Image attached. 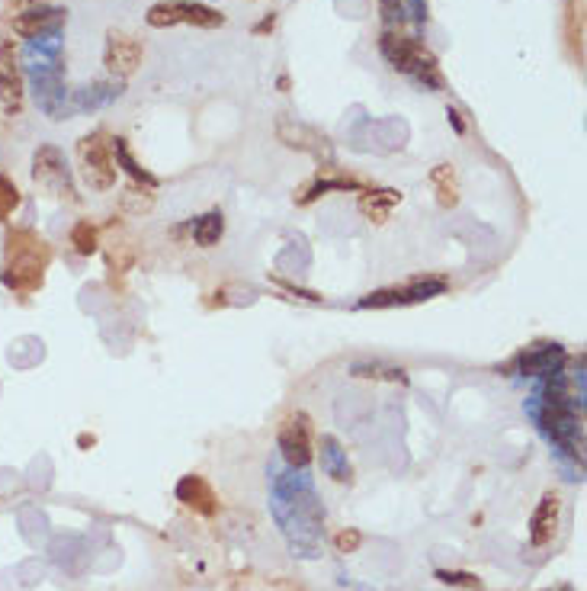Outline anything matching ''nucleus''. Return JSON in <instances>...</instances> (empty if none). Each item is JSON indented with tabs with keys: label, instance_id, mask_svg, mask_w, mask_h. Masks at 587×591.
Instances as JSON below:
<instances>
[{
	"label": "nucleus",
	"instance_id": "obj_32",
	"mask_svg": "<svg viewBox=\"0 0 587 591\" xmlns=\"http://www.w3.org/2000/svg\"><path fill=\"white\" fill-rule=\"evenodd\" d=\"M450 119H453V126H456V132H465V126H462V119H459L456 109H450Z\"/></svg>",
	"mask_w": 587,
	"mask_h": 591
},
{
	"label": "nucleus",
	"instance_id": "obj_30",
	"mask_svg": "<svg viewBox=\"0 0 587 591\" xmlns=\"http://www.w3.org/2000/svg\"><path fill=\"white\" fill-rule=\"evenodd\" d=\"M436 578H440V582H446V585H469V588H475V576H465V572H446V569H440V572H436Z\"/></svg>",
	"mask_w": 587,
	"mask_h": 591
},
{
	"label": "nucleus",
	"instance_id": "obj_16",
	"mask_svg": "<svg viewBox=\"0 0 587 591\" xmlns=\"http://www.w3.org/2000/svg\"><path fill=\"white\" fill-rule=\"evenodd\" d=\"M558 508H562V499H558L556 491H546V495L540 499L533 517H530V543L533 546H546L552 537H556Z\"/></svg>",
	"mask_w": 587,
	"mask_h": 591
},
{
	"label": "nucleus",
	"instance_id": "obj_9",
	"mask_svg": "<svg viewBox=\"0 0 587 591\" xmlns=\"http://www.w3.org/2000/svg\"><path fill=\"white\" fill-rule=\"evenodd\" d=\"M32 180H36L39 190H46L48 196H68V200H77L68 161H65V154L55 145H42L36 154H32Z\"/></svg>",
	"mask_w": 587,
	"mask_h": 591
},
{
	"label": "nucleus",
	"instance_id": "obj_20",
	"mask_svg": "<svg viewBox=\"0 0 587 591\" xmlns=\"http://www.w3.org/2000/svg\"><path fill=\"white\" fill-rule=\"evenodd\" d=\"M430 187L436 190V203L443 209H453L459 203V184H456V170L450 164H436L430 170Z\"/></svg>",
	"mask_w": 587,
	"mask_h": 591
},
{
	"label": "nucleus",
	"instance_id": "obj_17",
	"mask_svg": "<svg viewBox=\"0 0 587 591\" xmlns=\"http://www.w3.org/2000/svg\"><path fill=\"white\" fill-rule=\"evenodd\" d=\"M123 93H125L123 81H103V84L77 87V91H71V109H74V113H87V109L109 107V103L119 100Z\"/></svg>",
	"mask_w": 587,
	"mask_h": 591
},
{
	"label": "nucleus",
	"instance_id": "obj_28",
	"mask_svg": "<svg viewBox=\"0 0 587 591\" xmlns=\"http://www.w3.org/2000/svg\"><path fill=\"white\" fill-rule=\"evenodd\" d=\"M359 543H363V534H359V530H343V534H337V553H357Z\"/></svg>",
	"mask_w": 587,
	"mask_h": 591
},
{
	"label": "nucleus",
	"instance_id": "obj_6",
	"mask_svg": "<svg viewBox=\"0 0 587 591\" xmlns=\"http://www.w3.org/2000/svg\"><path fill=\"white\" fill-rule=\"evenodd\" d=\"M77 161H81V174H84V184L93 193H107L116 187V154H113V139L107 132H91L84 139L77 142Z\"/></svg>",
	"mask_w": 587,
	"mask_h": 591
},
{
	"label": "nucleus",
	"instance_id": "obj_22",
	"mask_svg": "<svg viewBox=\"0 0 587 591\" xmlns=\"http://www.w3.org/2000/svg\"><path fill=\"white\" fill-rule=\"evenodd\" d=\"M350 377L382 379V383H408V373L401 367H389V363H353Z\"/></svg>",
	"mask_w": 587,
	"mask_h": 591
},
{
	"label": "nucleus",
	"instance_id": "obj_15",
	"mask_svg": "<svg viewBox=\"0 0 587 591\" xmlns=\"http://www.w3.org/2000/svg\"><path fill=\"white\" fill-rule=\"evenodd\" d=\"M177 501H184L186 508H193L196 515L212 517L219 511V499H215L212 485L206 482L203 476H184L177 482Z\"/></svg>",
	"mask_w": 587,
	"mask_h": 591
},
{
	"label": "nucleus",
	"instance_id": "obj_1",
	"mask_svg": "<svg viewBox=\"0 0 587 591\" xmlns=\"http://www.w3.org/2000/svg\"><path fill=\"white\" fill-rule=\"evenodd\" d=\"M270 511L276 527L298 560H321L324 550V508H321L308 469H273L270 476Z\"/></svg>",
	"mask_w": 587,
	"mask_h": 591
},
{
	"label": "nucleus",
	"instance_id": "obj_33",
	"mask_svg": "<svg viewBox=\"0 0 587 591\" xmlns=\"http://www.w3.org/2000/svg\"><path fill=\"white\" fill-rule=\"evenodd\" d=\"M267 30H273V16H267V20H263V23H260L254 32H267Z\"/></svg>",
	"mask_w": 587,
	"mask_h": 591
},
{
	"label": "nucleus",
	"instance_id": "obj_18",
	"mask_svg": "<svg viewBox=\"0 0 587 591\" xmlns=\"http://www.w3.org/2000/svg\"><path fill=\"white\" fill-rule=\"evenodd\" d=\"M321 469L328 473L334 482H350V460H347V450L337 444V438L324 434L321 438Z\"/></svg>",
	"mask_w": 587,
	"mask_h": 591
},
{
	"label": "nucleus",
	"instance_id": "obj_2",
	"mask_svg": "<svg viewBox=\"0 0 587 591\" xmlns=\"http://www.w3.org/2000/svg\"><path fill=\"white\" fill-rule=\"evenodd\" d=\"M526 415L533 418L540 434L556 447L562 456H572L578 469L584 466V402L572 399L565 373L546 377L526 402Z\"/></svg>",
	"mask_w": 587,
	"mask_h": 591
},
{
	"label": "nucleus",
	"instance_id": "obj_21",
	"mask_svg": "<svg viewBox=\"0 0 587 591\" xmlns=\"http://www.w3.org/2000/svg\"><path fill=\"white\" fill-rule=\"evenodd\" d=\"M113 154H116V168H125V174H132L135 180H142L148 190H154V187H158V177H154L151 170H145L142 164L135 161V158H132L125 139H113Z\"/></svg>",
	"mask_w": 587,
	"mask_h": 591
},
{
	"label": "nucleus",
	"instance_id": "obj_24",
	"mask_svg": "<svg viewBox=\"0 0 587 591\" xmlns=\"http://www.w3.org/2000/svg\"><path fill=\"white\" fill-rule=\"evenodd\" d=\"M568 39L578 62H584V0H568Z\"/></svg>",
	"mask_w": 587,
	"mask_h": 591
},
{
	"label": "nucleus",
	"instance_id": "obj_27",
	"mask_svg": "<svg viewBox=\"0 0 587 591\" xmlns=\"http://www.w3.org/2000/svg\"><path fill=\"white\" fill-rule=\"evenodd\" d=\"M123 206H125V213H148V209L154 206V196L148 190H135V187H132L129 193H123Z\"/></svg>",
	"mask_w": 587,
	"mask_h": 591
},
{
	"label": "nucleus",
	"instance_id": "obj_11",
	"mask_svg": "<svg viewBox=\"0 0 587 591\" xmlns=\"http://www.w3.org/2000/svg\"><path fill=\"white\" fill-rule=\"evenodd\" d=\"M142 58H145V46H142L135 36H129V32H119V30H109L107 32L103 65H107V71L113 77H119V81L132 77L138 71V65H142Z\"/></svg>",
	"mask_w": 587,
	"mask_h": 591
},
{
	"label": "nucleus",
	"instance_id": "obj_14",
	"mask_svg": "<svg viewBox=\"0 0 587 591\" xmlns=\"http://www.w3.org/2000/svg\"><path fill=\"white\" fill-rule=\"evenodd\" d=\"M517 363L520 373H526V377H556L565 367V351L558 344H540L520 353Z\"/></svg>",
	"mask_w": 587,
	"mask_h": 591
},
{
	"label": "nucleus",
	"instance_id": "obj_29",
	"mask_svg": "<svg viewBox=\"0 0 587 591\" xmlns=\"http://www.w3.org/2000/svg\"><path fill=\"white\" fill-rule=\"evenodd\" d=\"M382 4V16H385V23H404V4L401 0H379Z\"/></svg>",
	"mask_w": 587,
	"mask_h": 591
},
{
	"label": "nucleus",
	"instance_id": "obj_10",
	"mask_svg": "<svg viewBox=\"0 0 587 591\" xmlns=\"http://www.w3.org/2000/svg\"><path fill=\"white\" fill-rule=\"evenodd\" d=\"M276 444L286 466L292 469H308L312 466V422H308L306 412H296L286 422L280 424V434H276Z\"/></svg>",
	"mask_w": 587,
	"mask_h": 591
},
{
	"label": "nucleus",
	"instance_id": "obj_8",
	"mask_svg": "<svg viewBox=\"0 0 587 591\" xmlns=\"http://www.w3.org/2000/svg\"><path fill=\"white\" fill-rule=\"evenodd\" d=\"M446 292V280L440 277H414L401 286H385L359 300V309H395V306H418L430 302Z\"/></svg>",
	"mask_w": 587,
	"mask_h": 591
},
{
	"label": "nucleus",
	"instance_id": "obj_26",
	"mask_svg": "<svg viewBox=\"0 0 587 591\" xmlns=\"http://www.w3.org/2000/svg\"><path fill=\"white\" fill-rule=\"evenodd\" d=\"M16 206H20V190H16L10 177L0 174V222H7L10 215L16 213Z\"/></svg>",
	"mask_w": 587,
	"mask_h": 591
},
{
	"label": "nucleus",
	"instance_id": "obj_7",
	"mask_svg": "<svg viewBox=\"0 0 587 591\" xmlns=\"http://www.w3.org/2000/svg\"><path fill=\"white\" fill-rule=\"evenodd\" d=\"M148 26L154 30H168V26H199V30H219L225 26V16L212 10L209 4H196V0H160L145 13Z\"/></svg>",
	"mask_w": 587,
	"mask_h": 591
},
{
	"label": "nucleus",
	"instance_id": "obj_3",
	"mask_svg": "<svg viewBox=\"0 0 587 591\" xmlns=\"http://www.w3.org/2000/svg\"><path fill=\"white\" fill-rule=\"evenodd\" d=\"M23 68L30 77L32 97H36L39 109L48 119H71V91L65 84V39L62 32H48V36H36L26 42L23 48Z\"/></svg>",
	"mask_w": 587,
	"mask_h": 591
},
{
	"label": "nucleus",
	"instance_id": "obj_13",
	"mask_svg": "<svg viewBox=\"0 0 587 591\" xmlns=\"http://www.w3.org/2000/svg\"><path fill=\"white\" fill-rule=\"evenodd\" d=\"M65 23H68V10L62 7H30L20 10L13 16V32L20 39H36V36H48V32H62Z\"/></svg>",
	"mask_w": 587,
	"mask_h": 591
},
{
	"label": "nucleus",
	"instance_id": "obj_4",
	"mask_svg": "<svg viewBox=\"0 0 587 591\" xmlns=\"http://www.w3.org/2000/svg\"><path fill=\"white\" fill-rule=\"evenodd\" d=\"M52 264V248L42 235L32 229H16L7 235V251H4V270H0V283L7 290L30 296L42 290L46 283V270Z\"/></svg>",
	"mask_w": 587,
	"mask_h": 591
},
{
	"label": "nucleus",
	"instance_id": "obj_12",
	"mask_svg": "<svg viewBox=\"0 0 587 591\" xmlns=\"http://www.w3.org/2000/svg\"><path fill=\"white\" fill-rule=\"evenodd\" d=\"M0 107L7 116L23 109V71L10 42H0Z\"/></svg>",
	"mask_w": 587,
	"mask_h": 591
},
{
	"label": "nucleus",
	"instance_id": "obj_5",
	"mask_svg": "<svg viewBox=\"0 0 587 591\" xmlns=\"http://www.w3.org/2000/svg\"><path fill=\"white\" fill-rule=\"evenodd\" d=\"M379 52H382V58L392 65V71L411 77L414 84L424 87V91H440L443 87L440 65H436V58L420 46L418 39L385 30L379 36Z\"/></svg>",
	"mask_w": 587,
	"mask_h": 591
},
{
	"label": "nucleus",
	"instance_id": "obj_19",
	"mask_svg": "<svg viewBox=\"0 0 587 591\" xmlns=\"http://www.w3.org/2000/svg\"><path fill=\"white\" fill-rule=\"evenodd\" d=\"M398 203H401V193L398 190H363V196H359V209H363L373 222H385Z\"/></svg>",
	"mask_w": 587,
	"mask_h": 591
},
{
	"label": "nucleus",
	"instance_id": "obj_31",
	"mask_svg": "<svg viewBox=\"0 0 587 591\" xmlns=\"http://www.w3.org/2000/svg\"><path fill=\"white\" fill-rule=\"evenodd\" d=\"M408 13L414 16V23H427V0H408Z\"/></svg>",
	"mask_w": 587,
	"mask_h": 591
},
{
	"label": "nucleus",
	"instance_id": "obj_23",
	"mask_svg": "<svg viewBox=\"0 0 587 591\" xmlns=\"http://www.w3.org/2000/svg\"><path fill=\"white\" fill-rule=\"evenodd\" d=\"M221 231H225L221 213H206L203 219H196V225H193V239H196L199 248H212V245H219Z\"/></svg>",
	"mask_w": 587,
	"mask_h": 591
},
{
	"label": "nucleus",
	"instance_id": "obj_25",
	"mask_svg": "<svg viewBox=\"0 0 587 591\" xmlns=\"http://www.w3.org/2000/svg\"><path fill=\"white\" fill-rule=\"evenodd\" d=\"M71 245H74L77 254H84V257H91L93 251H97V229H93L91 222H77L74 229H71Z\"/></svg>",
	"mask_w": 587,
	"mask_h": 591
}]
</instances>
